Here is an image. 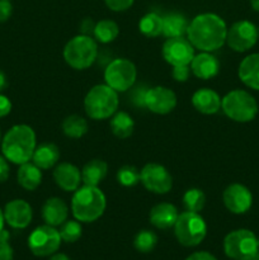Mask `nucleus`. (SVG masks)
I'll return each mask as SVG.
<instances>
[{
    "label": "nucleus",
    "instance_id": "nucleus-27",
    "mask_svg": "<svg viewBox=\"0 0 259 260\" xmlns=\"http://www.w3.org/2000/svg\"><path fill=\"white\" fill-rule=\"evenodd\" d=\"M109 127H111V131L114 136L121 140H124L134 134L135 121L127 112L117 111L111 117Z\"/></svg>",
    "mask_w": 259,
    "mask_h": 260
},
{
    "label": "nucleus",
    "instance_id": "nucleus-24",
    "mask_svg": "<svg viewBox=\"0 0 259 260\" xmlns=\"http://www.w3.org/2000/svg\"><path fill=\"white\" fill-rule=\"evenodd\" d=\"M18 184L25 190H36L42 183V169L37 167L33 162L28 161L19 165V169L17 173Z\"/></svg>",
    "mask_w": 259,
    "mask_h": 260
},
{
    "label": "nucleus",
    "instance_id": "nucleus-25",
    "mask_svg": "<svg viewBox=\"0 0 259 260\" xmlns=\"http://www.w3.org/2000/svg\"><path fill=\"white\" fill-rule=\"evenodd\" d=\"M108 173V165L101 159H93L86 162L81 169V182L84 185L98 187Z\"/></svg>",
    "mask_w": 259,
    "mask_h": 260
},
{
    "label": "nucleus",
    "instance_id": "nucleus-30",
    "mask_svg": "<svg viewBox=\"0 0 259 260\" xmlns=\"http://www.w3.org/2000/svg\"><path fill=\"white\" fill-rule=\"evenodd\" d=\"M139 29L146 37H157L163 33V17L154 12L147 13L139 22Z\"/></svg>",
    "mask_w": 259,
    "mask_h": 260
},
{
    "label": "nucleus",
    "instance_id": "nucleus-18",
    "mask_svg": "<svg viewBox=\"0 0 259 260\" xmlns=\"http://www.w3.org/2000/svg\"><path fill=\"white\" fill-rule=\"evenodd\" d=\"M179 212L174 205L168 202H161L151 208L149 215L150 223L159 230H168L174 228Z\"/></svg>",
    "mask_w": 259,
    "mask_h": 260
},
{
    "label": "nucleus",
    "instance_id": "nucleus-5",
    "mask_svg": "<svg viewBox=\"0 0 259 260\" xmlns=\"http://www.w3.org/2000/svg\"><path fill=\"white\" fill-rule=\"evenodd\" d=\"M98 57V45L91 36L79 35L71 38L63 47V58L75 70L89 69Z\"/></svg>",
    "mask_w": 259,
    "mask_h": 260
},
{
    "label": "nucleus",
    "instance_id": "nucleus-4",
    "mask_svg": "<svg viewBox=\"0 0 259 260\" xmlns=\"http://www.w3.org/2000/svg\"><path fill=\"white\" fill-rule=\"evenodd\" d=\"M118 93L107 84H98L86 93L84 109L89 118L102 121L111 118L118 109Z\"/></svg>",
    "mask_w": 259,
    "mask_h": 260
},
{
    "label": "nucleus",
    "instance_id": "nucleus-33",
    "mask_svg": "<svg viewBox=\"0 0 259 260\" xmlns=\"http://www.w3.org/2000/svg\"><path fill=\"white\" fill-rule=\"evenodd\" d=\"M61 236V240L65 243H75L81 238L83 229H81L80 222L78 220H66L61 225V229L58 230Z\"/></svg>",
    "mask_w": 259,
    "mask_h": 260
},
{
    "label": "nucleus",
    "instance_id": "nucleus-49",
    "mask_svg": "<svg viewBox=\"0 0 259 260\" xmlns=\"http://www.w3.org/2000/svg\"><path fill=\"white\" fill-rule=\"evenodd\" d=\"M2 139H3V137H2V129H0V144H2Z\"/></svg>",
    "mask_w": 259,
    "mask_h": 260
},
{
    "label": "nucleus",
    "instance_id": "nucleus-34",
    "mask_svg": "<svg viewBox=\"0 0 259 260\" xmlns=\"http://www.w3.org/2000/svg\"><path fill=\"white\" fill-rule=\"evenodd\" d=\"M117 182L123 187H135L141 182L140 170L132 165H124L117 172Z\"/></svg>",
    "mask_w": 259,
    "mask_h": 260
},
{
    "label": "nucleus",
    "instance_id": "nucleus-20",
    "mask_svg": "<svg viewBox=\"0 0 259 260\" xmlns=\"http://www.w3.org/2000/svg\"><path fill=\"white\" fill-rule=\"evenodd\" d=\"M69 216V207L63 200L58 197H51L46 200L42 207V218L46 225L56 228L61 226Z\"/></svg>",
    "mask_w": 259,
    "mask_h": 260
},
{
    "label": "nucleus",
    "instance_id": "nucleus-13",
    "mask_svg": "<svg viewBox=\"0 0 259 260\" xmlns=\"http://www.w3.org/2000/svg\"><path fill=\"white\" fill-rule=\"evenodd\" d=\"M161 52L164 60L172 66L190 65L195 57V47L184 37L167 38Z\"/></svg>",
    "mask_w": 259,
    "mask_h": 260
},
{
    "label": "nucleus",
    "instance_id": "nucleus-41",
    "mask_svg": "<svg viewBox=\"0 0 259 260\" xmlns=\"http://www.w3.org/2000/svg\"><path fill=\"white\" fill-rule=\"evenodd\" d=\"M10 174L9 161L5 159L4 155H0V183L7 182Z\"/></svg>",
    "mask_w": 259,
    "mask_h": 260
},
{
    "label": "nucleus",
    "instance_id": "nucleus-9",
    "mask_svg": "<svg viewBox=\"0 0 259 260\" xmlns=\"http://www.w3.org/2000/svg\"><path fill=\"white\" fill-rule=\"evenodd\" d=\"M137 69L132 61L127 58H114L104 70V81L117 91L124 93L136 83Z\"/></svg>",
    "mask_w": 259,
    "mask_h": 260
},
{
    "label": "nucleus",
    "instance_id": "nucleus-44",
    "mask_svg": "<svg viewBox=\"0 0 259 260\" xmlns=\"http://www.w3.org/2000/svg\"><path fill=\"white\" fill-rule=\"evenodd\" d=\"M8 86V79L7 75L3 70H0V91H3L4 89H7Z\"/></svg>",
    "mask_w": 259,
    "mask_h": 260
},
{
    "label": "nucleus",
    "instance_id": "nucleus-19",
    "mask_svg": "<svg viewBox=\"0 0 259 260\" xmlns=\"http://www.w3.org/2000/svg\"><path fill=\"white\" fill-rule=\"evenodd\" d=\"M190 71L196 78L208 80L218 74L220 61L216 58V56L211 55V52H201L193 57L190 62Z\"/></svg>",
    "mask_w": 259,
    "mask_h": 260
},
{
    "label": "nucleus",
    "instance_id": "nucleus-47",
    "mask_svg": "<svg viewBox=\"0 0 259 260\" xmlns=\"http://www.w3.org/2000/svg\"><path fill=\"white\" fill-rule=\"evenodd\" d=\"M250 5L254 10L259 12V0H250Z\"/></svg>",
    "mask_w": 259,
    "mask_h": 260
},
{
    "label": "nucleus",
    "instance_id": "nucleus-15",
    "mask_svg": "<svg viewBox=\"0 0 259 260\" xmlns=\"http://www.w3.org/2000/svg\"><path fill=\"white\" fill-rule=\"evenodd\" d=\"M177 107V95L167 86H154L147 89L145 95V108L155 114H168Z\"/></svg>",
    "mask_w": 259,
    "mask_h": 260
},
{
    "label": "nucleus",
    "instance_id": "nucleus-35",
    "mask_svg": "<svg viewBox=\"0 0 259 260\" xmlns=\"http://www.w3.org/2000/svg\"><path fill=\"white\" fill-rule=\"evenodd\" d=\"M10 234L7 230H3L0 233V260H13L14 258V251L9 243Z\"/></svg>",
    "mask_w": 259,
    "mask_h": 260
},
{
    "label": "nucleus",
    "instance_id": "nucleus-40",
    "mask_svg": "<svg viewBox=\"0 0 259 260\" xmlns=\"http://www.w3.org/2000/svg\"><path fill=\"white\" fill-rule=\"evenodd\" d=\"M12 108H13V104L12 102H10V99L8 98L7 95L0 94V118L7 117L8 114L12 112Z\"/></svg>",
    "mask_w": 259,
    "mask_h": 260
},
{
    "label": "nucleus",
    "instance_id": "nucleus-3",
    "mask_svg": "<svg viewBox=\"0 0 259 260\" xmlns=\"http://www.w3.org/2000/svg\"><path fill=\"white\" fill-rule=\"evenodd\" d=\"M106 207V196L98 187L83 185L74 192L71 198V211L79 222H94L102 217Z\"/></svg>",
    "mask_w": 259,
    "mask_h": 260
},
{
    "label": "nucleus",
    "instance_id": "nucleus-42",
    "mask_svg": "<svg viewBox=\"0 0 259 260\" xmlns=\"http://www.w3.org/2000/svg\"><path fill=\"white\" fill-rule=\"evenodd\" d=\"M185 260H217L211 253L207 251H196V253L190 254Z\"/></svg>",
    "mask_w": 259,
    "mask_h": 260
},
{
    "label": "nucleus",
    "instance_id": "nucleus-48",
    "mask_svg": "<svg viewBox=\"0 0 259 260\" xmlns=\"http://www.w3.org/2000/svg\"><path fill=\"white\" fill-rule=\"evenodd\" d=\"M246 260H259V253H256L255 255L251 256V258H249V259H246Z\"/></svg>",
    "mask_w": 259,
    "mask_h": 260
},
{
    "label": "nucleus",
    "instance_id": "nucleus-43",
    "mask_svg": "<svg viewBox=\"0 0 259 260\" xmlns=\"http://www.w3.org/2000/svg\"><path fill=\"white\" fill-rule=\"evenodd\" d=\"M94 27H95V24L93 23V20L86 18V19L81 23V32H83V35L90 36L91 33H94Z\"/></svg>",
    "mask_w": 259,
    "mask_h": 260
},
{
    "label": "nucleus",
    "instance_id": "nucleus-45",
    "mask_svg": "<svg viewBox=\"0 0 259 260\" xmlns=\"http://www.w3.org/2000/svg\"><path fill=\"white\" fill-rule=\"evenodd\" d=\"M50 260H71V259L69 258L68 255H65V254L58 253V254H53V255L50 258Z\"/></svg>",
    "mask_w": 259,
    "mask_h": 260
},
{
    "label": "nucleus",
    "instance_id": "nucleus-1",
    "mask_svg": "<svg viewBox=\"0 0 259 260\" xmlns=\"http://www.w3.org/2000/svg\"><path fill=\"white\" fill-rule=\"evenodd\" d=\"M228 25L215 13H202L192 19L188 25L187 38L193 47L202 52H212L226 43Z\"/></svg>",
    "mask_w": 259,
    "mask_h": 260
},
{
    "label": "nucleus",
    "instance_id": "nucleus-38",
    "mask_svg": "<svg viewBox=\"0 0 259 260\" xmlns=\"http://www.w3.org/2000/svg\"><path fill=\"white\" fill-rule=\"evenodd\" d=\"M147 88H144L142 85L137 86L134 91H132L131 95V101L135 106L137 107H142L145 108V95H146Z\"/></svg>",
    "mask_w": 259,
    "mask_h": 260
},
{
    "label": "nucleus",
    "instance_id": "nucleus-26",
    "mask_svg": "<svg viewBox=\"0 0 259 260\" xmlns=\"http://www.w3.org/2000/svg\"><path fill=\"white\" fill-rule=\"evenodd\" d=\"M187 18L179 13H169L163 17V36L167 38L184 37L188 30Z\"/></svg>",
    "mask_w": 259,
    "mask_h": 260
},
{
    "label": "nucleus",
    "instance_id": "nucleus-10",
    "mask_svg": "<svg viewBox=\"0 0 259 260\" xmlns=\"http://www.w3.org/2000/svg\"><path fill=\"white\" fill-rule=\"evenodd\" d=\"M61 236L53 226L42 225L36 228L28 238V248L33 255L50 256L58 250L61 245Z\"/></svg>",
    "mask_w": 259,
    "mask_h": 260
},
{
    "label": "nucleus",
    "instance_id": "nucleus-28",
    "mask_svg": "<svg viewBox=\"0 0 259 260\" xmlns=\"http://www.w3.org/2000/svg\"><path fill=\"white\" fill-rule=\"evenodd\" d=\"M88 121L79 114H71L62 122V132L70 139H80L88 132Z\"/></svg>",
    "mask_w": 259,
    "mask_h": 260
},
{
    "label": "nucleus",
    "instance_id": "nucleus-39",
    "mask_svg": "<svg viewBox=\"0 0 259 260\" xmlns=\"http://www.w3.org/2000/svg\"><path fill=\"white\" fill-rule=\"evenodd\" d=\"M13 5L10 0H0V23H4L12 17Z\"/></svg>",
    "mask_w": 259,
    "mask_h": 260
},
{
    "label": "nucleus",
    "instance_id": "nucleus-31",
    "mask_svg": "<svg viewBox=\"0 0 259 260\" xmlns=\"http://www.w3.org/2000/svg\"><path fill=\"white\" fill-rule=\"evenodd\" d=\"M206 205V194L198 188H190L183 194V206L185 211L198 212L203 210Z\"/></svg>",
    "mask_w": 259,
    "mask_h": 260
},
{
    "label": "nucleus",
    "instance_id": "nucleus-37",
    "mask_svg": "<svg viewBox=\"0 0 259 260\" xmlns=\"http://www.w3.org/2000/svg\"><path fill=\"white\" fill-rule=\"evenodd\" d=\"M172 75L175 81L179 83H184L188 80L190 75V68L189 65H182V66H173Z\"/></svg>",
    "mask_w": 259,
    "mask_h": 260
},
{
    "label": "nucleus",
    "instance_id": "nucleus-7",
    "mask_svg": "<svg viewBox=\"0 0 259 260\" xmlns=\"http://www.w3.org/2000/svg\"><path fill=\"white\" fill-rule=\"evenodd\" d=\"M174 235L178 243L185 248H195L205 240L207 235V225L198 212L179 213L174 225Z\"/></svg>",
    "mask_w": 259,
    "mask_h": 260
},
{
    "label": "nucleus",
    "instance_id": "nucleus-32",
    "mask_svg": "<svg viewBox=\"0 0 259 260\" xmlns=\"http://www.w3.org/2000/svg\"><path fill=\"white\" fill-rule=\"evenodd\" d=\"M157 245L156 234L150 230H141L134 239V246L140 253H150Z\"/></svg>",
    "mask_w": 259,
    "mask_h": 260
},
{
    "label": "nucleus",
    "instance_id": "nucleus-6",
    "mask_svg": "<svg viewBox=\"0 0 259 260\" xmlns=\"http://www.w3.org/2000/svg\"><path fill=\"white\" fill-rule=\"evenodd\" d=\"M221 109L233 121L246 123L253 121L258 114V103L249 91L235 89L223 96Z\"/></svg>",
    "mask_w": 259,
    "mask_h": 260
},
{
    "label": "nucleus",
    "instance_id": "nucleus-29",
    "mask_svg": "<svg viewBox=\"0 0 259 260\" xmlns=\"http://www.w3.org/2000/svg\"><path fill=\"white\" fill-rule=\"evenodd\" d=\"M94 38L101 43L113 42L119 35V27L114 20L103 19L95 23L94 27Z\"/></svg>",
    "mask_w": 259,
    "mask_h": 260
},
{
    "label": "nucleus",
    "instance_id": "nucleus-11",
    "mask_svg": "<svg viewBox=\"0 0 259 260\" xmlns=\"http://www.w3.org/2000/svg\"><path fill=\"white\" fill-rule=\"evenodd\" d=\"M258 28L249 20H238L228 28L226 43L235 52H246L258 41Z\"/></svg>",
    "mask_w": 259,
    "mask_h": 260
},
{
    "label": "nucleus",
    "instance_id": "nucleus-22",
    "mask_svg": "<svg viewBox=\"0 0 259 260\" xmlns=\"http://www.w3.org/2000/svg\"><path fill=\"white\" fill-rule=\"evenodd\" d=\"M239 79L248 88L259 90V53L248 55L239 65Z\"/></svg>",
    "mask_w": 259,
    "mask_h": 260
},
{
    "label": "nucleus",
    "instance_id": "nucleus-23",
    "mask_svg": "<svg viewBox=\"0 0 259 260\" xmlns=\"http://www.w3.org/2000/svg\"><path fill=\"white\" fill-rule=\"evenodd\" d=\"M60 159V150L52 142H43L36 147L32 156V162L40 169L47 170L55 168Z\"/></svg>",
    "mask_w": 259,
    "mask_h": 260
},
{
    "label": "nucleus",
    "instance_id": "nucleus-46",
    "mask_svg": "<svg viewBox=\"0 0 259 260\" xmlns=\"http://www.w3.org/2000/svg\"><path fill=\"white\" fill-rule=\"evenodd\" d=\"M4 225H5V218H4V213H3V210L0 208V233L4 230Z\"/></svg>",
    "mask_w": 259,
    "mask_h": 260
},
{
    "label": "nucleus",
    "instance_id": "nucleus-36",
    "mask_svg": "<svg viewBox=\"0 0 259 260\" xmlns=\"http://www.w3.org/2000/svg\"><path fill=\"white\" fill-rule=\"evenodd\" d=\"M135 0H104L107 7L113 12H124L134 5Z\"/></svg>",
    "mask_w": 259,
    "mask_h": 260
},
{
    "label": "nucleus",
    "instance_id": "nucleus-21",
    "mask_svg": "<svg viewBox=\"0 0 259 260\" xmlns=\"http://www.w3.org/2000/svg\"><path fill=\"white\" fill-rule=\"evenodd\" d=\"M221 98L215 90L210 88H202L195 91L192 96V104L200 113L215 114L221 109Z\"/></svg>",
    "mask_w": 259,
    "mask_h": 260
},
{
    "label": "nucleus",
    "instance_id": "nucleus-50",
    "mask_svg": "<svg viewBox=\"0 0 259 260\" xmlns=\"http://www.w3.org/2000/svg\"><path fill=\"white\" fill-rule=\"evenodd\" d=\"M258 36H259V28H258Z\"/></svg>",
    "mask_w": 259,
    "mask_h": 260
},
{
    "label": "nucleus",
    "instance_id": "nucleus-16",
    "mask_svg": "<svg viewBox=\"0 0 259 260\" xmlns=\"http://www.w3.org/2000/svg\"><path fill=\"white\" fill-rule=\"evenodd\" d=\"M5 222L13 229L22 230L25 229L33 218V211L29 203L24 200H12L5 205L4 210Z\"/></svg>",
    "mask_w": 259,
    "mask_h": 260
},
{
    "label": "nucleus",
    "instance_id": "nucleus-51",
    "mask_svg": "<svg viewBox=\"0 0 259 260\" xmlns=\"http://www.w3.org/2000/svg\"><path fill=\"white\" fill-rule=\"evenodd\" d=\"M258 244H259V238H258Z\"/></svg>",
    "mask_w": 259,
    "mask_h": 260
},
{
    "label": "nucleus",
    "instance_id": "nucleus-2",
    "mask_svg": "<svg viewBox=\"0 0 259 260\" xmlns=\"http://www.w3.org/2000/svg\"><path fill=\"white\" fill-rule=\"evenodd\" d=\"M0 147L9 162L22 165L30 161L37 147L35 131L28 124H15L5 132Z\"/></svg>",
    "mask_w": 259,
    "mask_h": 260
},
{
    "label": "nucleus",
    "instance_id": "nucleus-8",
    "mask_svg": "<svg viewBox=\"0 0 259 260\" xmlns=\"http://www.w3.org/2000/svg\"><path fill=\"white\" fill-rule=\"evenodd\" d=\"M223 251L230 259L246 260L259 253L258 238L246 229L234 230L223 239Z\"/></svg>",
    "mask_w": 259,
    "mask_h": 260
},
{
    "label": "nucleus",
    "instance_id": "nucleus-12",
    "mask_svg": "<svg viewBox=\"0 0 259 260\" xmlns=\"http://www.w3.org/2000/svg\"><path fill=\"white\" fill-rule=\"evenodd\" d=\"M141 183L149 192L167 194L173 188V177L168 169L156 162H149L140 170Z\"/></svg>",
    "mask_w": 259,
    "mask_h": 260
},
{
    "label": "nucleus",
    "instance_id": "nucleus-14",
    "mask_svg": "<svg viewBox=\"0 0 259 260\" xmlns=\"http://www.w3.org/2000/svg\"><path fill=\"white\" fill-rule=\"evenodd\" d=\"M222 201L225 207L235 215H243L250 210L253 205V194L250 189L240 183H233L228 185L222 193Z\"/></svg>",
    "mask_w": 259,
    "mask_h": 260
},
{
    "label": "nucleus",
    "instance_id": "nucleus-17",
    "mask_svg": "<svg viewBox=\"0 0 259 260\" xmlns=\"http://www.w3.org/2000/svg\"><path fill=\"white\" fill-rule=\"evenodd\" d=\"M53 180L65 192H75L81 183V170L70 162H60L53 169Z\"/></svg>",
    "mask_w": 259,
    "mask_h": 260
}]
</instances>
